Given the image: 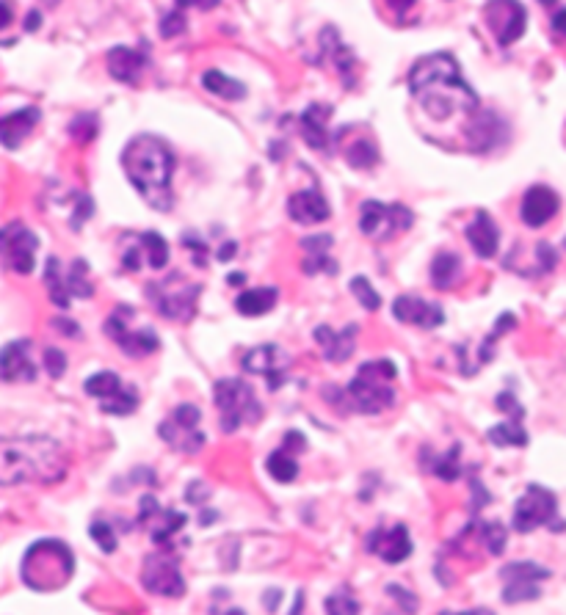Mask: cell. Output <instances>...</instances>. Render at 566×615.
<instances>
[{
	"mask_svg": "<svg viewBox=\"0 0 566 615\" xmlns=\"http://www.w3.org/2000/svg\"><path fill=\"white\" fill-rule=\"evenodd\" d=\"M409 92L437 122H448L459 114L478 116V97L462 78L456 58L448 53L420 58L409 72Z\"/></svg>",
	"mask_w": 566,
	"mask_h": 615,
	"instance_id": "obj_1",
	"label": "cell"
},
{
	"mask_svg": "<svg viewBox=\"0 0 566 615\" xmlns=\"http://www.w3.org/2000/svg\"><path fill=\"white\" fill-rule=\"evenodd\" d=\"M67 472H70V458L56 439L47 436L3 439L0 480L6 486H20V483L53 486L67 478Z\"/></svg>",
	"mask_w": 566,
	"mask_h": 615,
	"instance_id": "obj_2",
	"label": "cell"
},
{
	"mask_svg": "<svg viewBox=\"0 0 566 615\" xmlns=\"http://www.w3.org/2000/svg\"><path fill=\"white\" fill-rule=\"evenodd\" d=\"M122 166L128 171V180L136 185L141 199L155 210H172V171L174 155L163 138L139 136L130 141L122 155Z\"/></svg>",
	"mask_w": 566,
	"mask_h": 615,
	"instance_id": "obj_3",
	"label": "cell"
},
{
	"mask_svg": "<svg viewBox=\"0 0 566 615\" xmlns=\"http://www.w3.org/2000/svg\"><path fill=\"white\" fill-rule=\"evenodd\" d=\"M395 378H398V370L393 362L387 359L365 362L343 392L346 409L357 411V414H382V411L393 409L398 400Z\"/></svg>",
	"mask_w": 566,
	"mask_h": 615,
	"instance_id": "obj_4",
	"label": "cell"
},
{
	"mask_svg": "<svg viewBox=\"0 0 566 615\" xmlns=\"http://www.w3.org/2000/svg\"><path fill=\"white\" fill-rule=\"evenodd\" d=\"M20 571H23V582L28 588L53 593L72 580L75 558L64 541L45 538V541H36L34 547L25 552Z\"/></svg>",
	"mask_w": 566,
	"mask_h": 615,
	"instance_id": "obj_5",
	"label": "cell"
},
{
	"mask_svg": "<svg viewBox=\"0 0 566 615\" xmlns=\"http://www.w3.org/2000/svg\"><path fill=\"white\" fill-rule=\"evenodd\" d=\"M213 403L219 409V425L224 433H235L243 425H255L263 417V406L255 398V389L243 378H221L213 387Z\"/></svg>",
	"mask_w": 566,
	"mask_h": 615,
	"instance_id": "obj_6",
	"label": "cell"
},
{
	"mask_svg": "<svg viewBox=\"0 0 566 615\" xmlns=\"http://www.w3.org/2000/svg\"><path fill=\"white\" fill-rule=\"evenodd\" d=\"M199 296H202V287L197 282H188L183 274H169L161 282H152L147 285V298L155 307V312L166 320L174 323H188L197 315Z\"/></svg>",
	"mask_w": 566,
	"mask_h": 615,
	"instance_id": "obj_7",
	"label": "cell"
},
{
	"mask_svg": "<svg viewBox=\"0 0 566 615\" xmlns=\"http://www.w3.org/2000/svg\"><path fill=\"white\" fill-rule=\"evenodd\" d=\"M555 527L558 533L564 530L566 524L558 522V497L553 491L544 489L539 483H531L525 494H522L517 505H514V519H511V527L517 533H531L536 527Z\"/></svg>",
	"mask_w": 566,
	"mask_h": 615,
	"instance_id": "obj_8",
	"label": "cell"
},
{
	"mask_svg": "<svg viewBox=\"0 0 566 615\" xmlns=\"http://www.w3.org/2000/svg\"><path fill=\"white\" fill-rule=\"evenodd\" d=\"M133 309L130 307H116L114 315L105 320V334L130 356V359H144V356H152L158 348H161V340L158 334L147 326L141 329H133Z\"/></svg>",
	"mask_w": 566,
	"mask_h": 615,
	"instance_id": "obj_9",
	"label": "cell"
},
{
	"mask_svg": "<svg viewBox=\"0 0 566 615\" xmlns=\"http://www.w3.org/2000/svg\"><path fill=\"white\" fill-rule=\"evenodd\" d=\"M199 422H202V411H199L197 406H191V403H183V406H177V409L161 422L158 433H161V439L172 447V450L194 456V453H199V450L205 447V442H208L202 428H199Z\"/></svg>",
	"mask_w": 566,
	"mask_h": 615,
	"instance_id": "obj_10",
	"label": "cell"
},
{
	"mask_svg": "<svg viewBox=\"0 0 566 615\" xmlns=\"http://www.w3.org/2000/svg\"><path fill=\"white\" fill-rule=\"evenodd\" d=\"M415 213L404 205H384V202H362L359 207V229L370 240H390L412 227Z\"/></svg>",
	"mask_w": 566,
	"mask_h": 615,
	"instance_id": "obj_11",
	"label": "cell"
},
{
	"mask_svg": "<svg viewBox=\"0 0 566 615\" xmlns=\"http://www.w3.org/2000/svg\"><path fill=\"white\" fill-rule=\"evenodd\" d=\"M141 585L155 596L163 599H180L185 593V580L180 574V560L172 549L163 547L161 552H152L141 566Z\"/></svg>",
	"mask_w": 566,
	"mask_h": 615,
	"instance_id": "obj_12",
	"label": "cell"
},
{
	"mask_svg": "<svg viewBox=\"0 0 566 615\" xmlns=\"http://www.w3.org/2000/svg\"><path fill=\"white\" fill-rule=\"evenodd\" d=\"M86 395L100 400V411L103 414H114V417H128L139 409V395L136 389H130L122 384V378L116 376L114 370H100L94 373L86 384Z\"/></svg>",
	"mask_w": 566,
	"mask_h": 615,
	"instance_id": "obj_13",
	"label": "cell"
},
{
	"mask_svg": "<svg viewBox=\"0 0 566 615\" xmlns=\"http://www.w3.org/2000/svg\"><path fill=\"white\" fill-rule=\"evenodd\" d=\"M3 265L6 271H12L17 276H28L36 265V249H39V238L28 227H23L20 221H12L3 227Z\"/></svg>",
	"mask_w": 566,
	"mask_h": 615,
	"instance_id": "obj_14",
	"label": "cell"
},
{
	"mask_svg": "<svg viewBox=\"0 0 566 615\" xmlns=\"http://www.w3.org/2000/svg\"><path fill=\"white\" fill-rule=\"evenodd\" d=\"M484 20L489 31L495 34L497 45L509 47L525 34L528 12L520 0H489L484 9Z\"/></svg>",
	"mask_w": 566,
	"mask_h": 615,
	"instance_id": "obj_15",
	"label": "cell"
},
{
	"mask_svg": "<svg viewBox=\"0 0 566 615\" xmlns=\"http://www.w3.org/2000/svg\"><path fill=\"white\" fill-rule=\"evenodd\" d=\"M141 260H147L152 271H161L169 262V243L158 232H141L125 240L122 246V268L128 274H136L141 268Z\"/></svg>",
	"mask_w": 566,
	"mask_h": 615,
	"instance_id": "obj_16",
	"label": "cell"
},
{
	"mask_svg": "<svg viewBox=\"0 0 566 615\" xmlns=\"http://www.w3.org/2000/svg\"><path fill=\"white\" fill-rule=\"evenodd\" d=\"M503 577V602H528V599H539V585L544 580H550V569L536 566V563H509L506 569L500 571Z\"/></svg>",
	"mask_w": 566,
	"mask_h": 615,
	"instance_id": "obj_17",
	"label": "cell"
},
{
	"mask_svg": "<svg viewBox=\"0 0 566 615\" xmlns=\"http://www.w3.org/2000/svg\"><path fill=\"white\" fill-rule=\"evenodd\" d=\"M243 370L252 376L268 378L271 389H279V384L285 381V370L290 365V356L279 348V345H257L252 351H246L243 356Z\"/></svg>",
	"mask_w": 566,
	"mask_h": 615,
	"instance_id": "obj_18",
	"label": "cell"
},
{
	"mask_svg": "<svg viewBox=\"0 0 566 615\" xmlns=\"http://www.w3.org/2000/svg\"><path fill=\"white\" fill-rule=\"evenodd\" d=\"M370 555H379L384 563H404L412 555V538L404 524H393V527H376L370 530L368 541H365Z\"/></svg>",
	"mask_w": 566,
	"mask_h": 615,
	"instance_id": "obj_19",
	"label": "cell"
},
{
	"mask_svg": "<svg viewBox=\"0 0 566 615\" xmlns=\"http://www.w3.org/2000/svg\"><path fill=\"white\" fill-rule=\"evenodd\" d=\"M185 522H188L185 513L161 511V505H158V500H155L152 494H147V497L141 500L139 524H150V536L158 547H169V541L183 530Z\"/></svg>",
	"mask_w": 566,
	"mask_h": 615,
	"instance_id": "obj_20",
	"label": "cell"
},
{
	"mask_svg": "<svg viewBox=\"0 0 566 615\" xmlns=\"http://www.w3.org/2000/svg\"><path fill=\"white\" fill-rule=\"evenodd\" d=\"M395 320L406 326H420V329H437L445 323V312L437 304H431L420 296H398L393 304Z\"/></svg>",
	"mask_w": 566,
	"mask_h": 615,
	"instance_id": "obj_21",
	"label": "cell"
},
{
	"mask_svg": "<svg viewBox=\"0 0 566 615\" xmlns=\"http://www.w3.org/2000/svg\"><path fill=\"white\" fill-rule=\"evenodd\" d=\"M357 337H359L357 323H348L343 331L329 329V326H318V329H315V340H318V345L324 348L326 362H332V365H343V362L351 359L354 348H357Z\"/></svg>",
	"mask_w": 566,
	"mask_h": 615,
	"instance_id": "obj_22",
	"label": "cell"
},
{
	"mask_svg": "<svg viewBox=\"0 0 566 615\" xmlns=\"http://www.w3.org/2000/svg\"><path fill=\"white\" fill-rule=\"evenodd\" d=\"M34 342L14 340L3 348V381L17 384V381H34L36 362H34Z\"/></svg>",
	"mask_w": 566,
	"mask_h": 615,
	"instance_id": "obj_23",
	"label": "cell"
},
{
	"mask_svg": "<svg viewBox=\"0 0 566 615\" xmlns=\"http://www.w3.org/2000/svg\"><path fill=\"white\" fill-rule=\"evenodd\" d=\"M558 213V194L547 185H533L525 191V199H522L520 216L528 227L539 229L544 227L550 218Z\"/></svg>",
	"mask_w": 566,
	"mask_h": 615,
	"instance_id": "obj_24",
	"label": "cell"
},
{
	"mask_svg": "<svg viewBox=\"0 0 566 615\" xmlns=\"http://www.w3.org/2000/svg\"><path fill=\"white\" fill-rule=\"evenodd\" d=\"M288 216L296 224H321L332 216V207L326 205L324 194L318 188H307V191H296L288 199Z\"/></svg>",
	"mask_w": 566,
	"mask_h": 615,
	"instance_id": "obj_25",
	"label": "cell"
},
{
	"mask_svg": "<svg viewBox=\"0 0 566 615\" xmlns=\"http://www.w3.org/2000/svg\"><path fill=\"white\" fill-rule=\"evenodd\" d=\"M293 450H304V436L296 431L288 433V436H285V445L268 456L266 469L268 475L277 480V483H293V480L299 478V464H296Z\"/></svg>",
	"mask_w": 566,
	"mask_h": 615,
	"instance_id": "obj_26",
	"label": "cell"
},
{
	"mask_svg": "<svg viewBox=\"0 0 566 615\" xmlns=\"http://www.w3.org/2000/svg\"><path fill=\"white\" fill-rule=\"evenodd\" d=\"M464 235H467L470 246H473V251L481 257V260H492V257L497 254L500 232H497V224L492 221V216L484 213V210H478V213H475L473 221H470L467 229H464Z\"/></svg>",
	"mask_w": 566,
	"mask_h": 615,
	"instance_id": "obj_27",
	"label": "cell"
},
{
	"mask_svg": "<svg viewBox=\"0 0 566 615\" xmlns=\"http://www.w3.org/2000/svg\"><path fill=\"white\" fill-rule=\"evenodd\" d=\"M147 67V56L141 50H133V47H114L108 53V72L111 78L119 80V83H139L141 72Z\"/></svg>",
	"mask_w": 566,
	"mask_h": 615,
	"instance_id": "obj_28",
	"label": "cell"
},
{
	"mask_svg": "<svg viewBox=\"0 0 566 615\" xmlns=\"http://www.w3.org/2000/svg\"><path fill=\"white\" fill-rule=\"evenodd\" d=\"M301 246L307 251V257L301 262V271L307 276H318V274H337V262L326 254L332 249V238L329 235H315V238H304Z\"/></svg>",
	"mask_w": 566,
	"mask_h": 615,
	"instance_id": "obj_29",
	"label": "cell"
},
{
	"mask_svg": "<svg viewBox=\"0 0 566 615\" xmlns=\"http://www.w3.org/2000/svg\"><path fill=\"white\" fill-rule=\"evenodd\" d=\"M321 50H324V56L335 64L337 75L346 80V86H354V67H357V58H354V53L340 42V36H337L335 28H324V31H321Z\"/></svg>",
	"mask_w": 566,
	"mask_h": 615,
	"instance_id": "obj_30",
	"label": "cell"
},
{
	"mask_svg": "<svg viewBox=\"0 0 566 615\" xmlns=\"http://www.w3.org/2000/svg\"><path fill=\"white\" fill-rule=\"evenodd\" d=\"M329 116H332V108H329V105H310L299 119L304 141H307L312 149H318V152H326V149H329V130H326Z\"/></svg>",
	"mask_w": 566,
	"mask_h": 615,
	"instance_id": "obj_31",
	"label": "cell"
},
{
	"mask_svg": "<svg viewBox=\"0 0 566 615\" xmlns=\"http://www.w3.org/2000/svg\"><path fill=\"white\" fill-rule=\"evenodd\" d=\"M39 122V108H25V111H14V114L3 116L0 122V138H3V147L17 149L23 144L28 133L34 130Z\"/></svg>",
	"mask_w": 566,
	"mask_h": 615,
	"instance_id": "obj_32",
	"label": "cell"
},
{
	"mask_svg": "<svg viewBox=\"0 0 566 615\" xmlns=\"http://www.w3.org/2000/svg\"><path fill=\"white\" fill-rule=\"evenodd\" d=\"M279 298L277 287H252V290H243L241 296L235 298V309L246 315V318H260L274 309Z\"/></svg>",
	"mask_w": 566,
	"mask_h": 615,
	"instance_id": "obj_33",
	"label": "cell"
},
{
	"mask_svg": "<svg viewBox=\"0 0 566 615\" xmlns=\"http://www.w3.org/2000/svg\"><path fill=\"white\" fill-rule=\"evenodd\" d=\"M462 265V257L456 251H439L434 262H431V282H434V287L437 290H451L462 279Z\"/></svg>",
	"mask_w": 566,
	"mask_h": 615,
	"instance_id": "obj_34",
	"label": "cell"
},
{
	"mask_svg": "<svg viewBox=\"0 0 566 615\" xmlns=\"http://www.w3.org/2000/svg\"><path fill=\"white\" fill-rule=\"evenodd\" d=\"M45 287L47 296H50V301H53L58 309H70V282H67V271L61 268V262H58L56 257H50L45 265Z\"/></svg>",
	"mask_w": 566,
	"mask_h": 615,
	"instance_id": "obj_35",
	"label": "cell"
},
{
	"mask_svg": "<svg viewBox=\"0 0 566 615\" xmlns=\"http://www.w3.org/2000/svg\"><path fill=\"white\" fill-rule=\"evenodd\" d=\"M202 86H205L213 97L230 100V103H238V100L246 97V86L238 83V80L227 78V75L219 72V69H208V72L202 75Z\"/></svg>",
	"mask_w": 566,
	"mask_h": 615,
	"instance_id": "obj_36",
	"label": "cell"
},
{
	"mask_svg": "<svg viewBox=\"0 0 566 615\" xmlns=\"http://www.w3.org/2000/svg\"><path fill=\"white\" fill-rule=\"evenodd\" d=\"M486 442H492L495 447H525L528 445V433L522 428V420L509 417V422H500L495 428H489Z\"/></svg>",
	"mask_w": 566,
	"mask_h": 615,
	"instance_id": "obj_37",
	"label": "cell"
},
{
	"mask_svg": "<svg viewBox=\"0 0 566 615\" xmlns=\"http://www.w3.org/2000/svg\"><path fill=\"white\" fill-rule=\"evenodd\" d=\"M343 152H346L348 166H354L359 171L373 169L379 163V147L368 136H359L357 141H351Z\"/></svg>",
	"mask_w": 566,
	"mask_h": 615,
	"instance_id": "obj_38",
	"label": "cell"
},
{
	"mask_svg": "<svg viewBox=\"0 0 566 615\" xmlns=\"http://www.w3.org/2000/svg\"><path fill=\"white\" fill-rule=\"evenodd\" d=\"M459 456H462V447L459 445L451 447L445 456H439L437 461H434V475L445 480V483H453V480L462 478L464 469L462 464H459Z\"/></svg>",
	"mask_w": 566,
	"mask_h": 615,
	"instance_id": "obj_39",
	"label": "cell"
},
{
	"mask_svg": "<svg viewBox=\"0 0 566 615\" xmlns=\"http://www.w3.org/2000/svg\"><path fill=\"white\" fill-rule=\"evenodd\" d=\"M67 282H70L72 298H92L94 287L92 282H86V262L75 260L67 268Z\"/></svg>",
	"mask_w": 566,
	"mask_h": 615,
	"instance_id": "obj_40",
	"label": "cell"
},
{
	"mask_svg": "<svg viewBox=\"0 0 566 615\" xmlns=\"http://www.w3.org/2000/svg\"><path fill=\"white\" fill-rule=\"evenodd\" d=\"M351 293L357 296L359 304L368 309V312H376V309L382 307V296L376 293V287H370V282L365 279V276L351 279Z\"/></svg>",
	"mask_w": 566,
	"mask_h": 615,
	"instance_id": "obj_41",
	"label": "cell"
},
{
	"mask_svg": "<svg viewBox=\"0 0 566 615\" xmlns=\"http://www.w3.org/2000/svg\"><path fill=\"white\" fill-rule=\"evenodd\" d=\"M70 133L78 144H92L94 136H97V116L94 114L75 116L70 125Z\"/></svg>",
	"mask_w": 566,
	"mask_h": 615,
	"instance_id": "obj_42",
	"label": "cell"
},
{
	"mask_svg": "<svg viewBox=\"0 0 566 615\" xmlns=\"http://www.w3.org/2000/svg\"><path fill=\"white\" fill-rule=\"evenodd\" d=\"M478 538L492 555H503V547H506V530L500 524H481L478 530Z\"/></svg>",
	"mask_w": 566,
	"mask_h": 615,
	"instance_id": "obj_43",
	"label": "cell"
},
{
	"mask_svg": "<svg viewBox=\"0 0 566 615\" xmlns=\"http://www.w3.org/2000/svg\"><path fill=\"white\" fill-rule=\"evenodd\" d=\"M89 533H92V538L100 544V549L103 552H116V533H114V527L111 524H105V522H94L92 527H89Z\"/></svg>",
	"mask_w": 566,
	"mask_h": 615,
	"instance_id": "obj_44",
	"label": "cell"
},
{
	"mask_svg": "<svg viewBox=\"0 0 566 615\" xmlns=\"http://www.w3.org/2000/svg\"><path fill=\"white\" fill-rule=\"evenodd\" d=\"M42 362H45V370L50 373V378H61L64 370H67V356L61 354L58 348H45Z\"/></svg>",
	"mask_w": 566,
	"mask_h": 615,
	"instance_id": "obj_45",
	"label": "cell"
},
{
	"mask_svg": "<svg viewBox=\"0 0 566 615\" xmlns=\"http://www.w3.org/2000/svg\"><path fill=\"white\" fill-rule=\"evenodd\" d=\"M326 613H357L359 604L354 596H346V593H332L329 599H326Z\"/></svg>",
	"mask_w": 566,
	"mask_h": 615,
	"instance_id": "obj_46",
	"label": "cell"
},
{
	"mask_svg": "<svg viewBox=\"0 0 566 615\" xmlns=\"http://www.w3.org/2000/svg\"><path fill=\"white\" fill-rule=\"evenodd\" d=\"M183 31H185V17H183V12H172V14H166V17H163L161 34L166 36V39H172V36L183 34Z\"/></svg>",
	"mask_w": 566,
	"mask_h": 615,
	"instance_id": "obj_47",
	"label": "cell"
},
{
	"mask_svg": "<svg viewBox=\"0 0 566 615\" xmlns=\"http://www.w3.org/2000/svg\"><path fill=\"white\" fill-rule=\"evenodd\" d=\"M497 409L506 411L509 417H514V420H522L525 417V409H522L520 403H517V398L511 395V392H503V395H497Z\"/></svg>",
	"mask_w": 566,
	"mask_h": 615,
	"instance_id": "obj_48",
	"label": "cell"
},
{
	"mask_svg": "<svg viewBox=\"0 0 566 615\" xmlns=\"http://www.w3.org/2000/svg\"><path fill=\"white\" fill-rule=\"evenodd\" d=\"M183 243L188 249H194V260H197V265H205V260H208V246H205V240L188 232L183 238Z\"/></svg>",
	"mask_w": 566,
	"mask_h": 615,
	"instance_id": "obj_49",
	"label": "cell"
},
{
	"mask_svg": "<svg viewBox=\"0 0 566 615\" xmlns=\"http://www.w3.org/2000/svg\"><path fill=\"white\" fill-rule=\"evenodd\" d=\"M384 3H387V6L398 14V17H406V14L412 12V9L417 6V0H384Z\"/></svg>",
	"mask_w": 566,
	"mask_h": 615,
	"instance_id": "obj_50",
	"label": "cell"
},
{
	"mask_svg": "<svg viewBox=\"0 0 566 615\" xmlns=\"http://www.w3.org/2000/svg\"><path fill=\"white\" fill-rule=\"evenodd\" d=\"M50 326H56V329H64L61 334H67V337H81V334H78V326H75V323H70V320L56 318L53 323H50Z\"/></svg>",
	"mask_w": 566,
	"mask_h": 615,
	"instance_id": "obj_51",
	"label": "cell"
},
{
	"mask_svg": "<svg viewBox=\"0 0 566 615\" xmlns=\"http://www.w3.org/2000/svg\"><path fill=\"white\" fill-rule=\"evenodd\" d=\"M553 31L566 36V9H558V12L553 14Z\"/></svg>",
	"mask_w": 566,
	"mask_h": 615,
	"instance_id": "obj_52",
	"label": "cell"
},
{
	"mask_svg": "<svg viewBox=\"0 0 566 615\" xmlns=\"http://www.w3.org/2000/svg\"><path fill=\"white\" fill-rule=\"evenodd\" d=\"M25 28H28V31H36V28H39V12L28 14V23H25Z\"/></svg>",
	"mask_w": 566,
	"mask_h": 615,
	"instance_id": "obj_53",
	"label": "cell"
},
{
	"mask_svg": "<svg viewBox=\"0 0 566 615\" xmlns=\"http://www.w3.org/2000/svg\"><path fill=\"white\" fill-rule=\"evenodd\" d=\"M241 282H246V276H243V274H232L230 276V285H241Z\"/></svg>",
	"mask_w": 566,
	"mask_h": 615,
	"instance_id": "obj_54",
	"label": "cell"
}]
</instances>
